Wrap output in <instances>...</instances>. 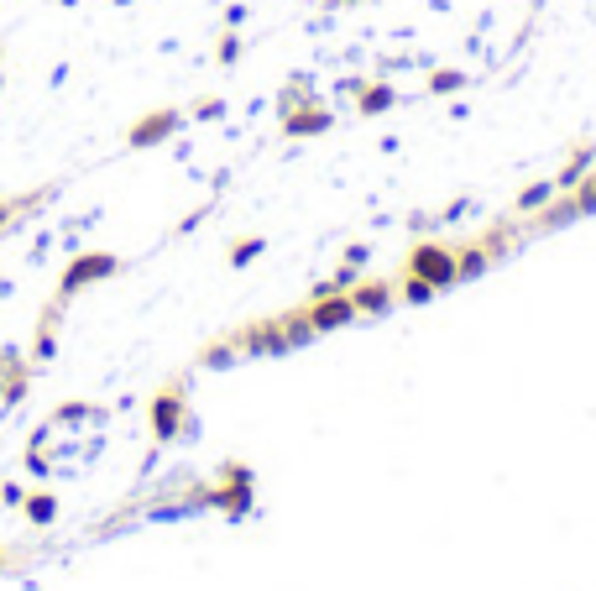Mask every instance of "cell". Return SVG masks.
I'll return each instance as SVG.
<instances>
[{"label":"cell","instance_id":"cell-12","mask_svg":"<svg viewBox=\"0 0 596 591\" xmlns=\"http://www.w3.org/2000/svg\"><path fill=\"white\" fill-rule=\"evenodd\" d=\"M241 351H236V340L231 335H225V340H215V346H204L199 351V367H210V372H220V367H231V361H236Z\"/></svg>","mask_w":596,"mask_h":591},{"label":"cell","instance_id":"cell-7","mask_svg":"<svg viewBox=\"0 0 596 591\" xmlns=\"http://www.w3.org/2000/svg\"><path fill=\"white\" fill-rule=\"evenodd\" d=\"M304 314H309L314 335H325V330L351 325V320H356V304H351V293H325V299H309Z\"/></svg>","mask_w":596,"mask_h":591},{"label":"cell","instance_id":"cell-9","mask_svg":"<svg viewBox=\"0 0 596 591\" xmlns=\"http://www.w3.org/2000/svg\"><path fill=\"white\" fill-rule=\"evenodd\" d=\"M351 304H356V314H382L387 304H393V283L387 278H356L351 283Z\"/></svg>","mask_w":596,"mask_h":591},{"label":"cell","instance_id":"cell-15","mask_svg":"<svg viewBox=\"0 0 596 591\" xmlns=\"http://www.w3.org/2000/svg\"><path fill=\"white\" fill-rule=\"evenodd\" d=\"M262 252H267V241H262V236H246V241H236V246H231V267H251Z\"/></svg>","mask_w":596,"mask_h":591},{"label":"cell","instance_id":"cell-10","mask_svg":"<svg viewBox=\"0 0 596 591\" xmlns=\"http://www.w3.org/2000/svg\"><path fill=\"white\" fill-rule=\"evenodd\" d=\"M393 105H398V89L393 84H372V79H366L356 89V116H382V110H393Z\"/></svg>","mask_w":596,"mask_h":591},{"label":"cell","instance_id":"cell-13","mask_svg":"<svg viewBox=\"0 0 596 591\" xmlns=\"http://www.w3.org/2000/svg\"><path fill=\"white\" fill-rule=\"evenodd\" d=\"M466 84L471 79L461 74V68H434V74H429V95H461Z\"/></svg>","mask_w":596,"mask_h":591},{"label":"cell","instance_id":"cell-18","mask_svg":"<svg viewBox=\"0 0 596 591\" xmlns=\"http://www.w3.org/2000/svg\"><path fill=\"white\" fill-rule=\"evenodd\" d=\"M21 497H27V487H21V482H6V487H0V503H6V508H21Z\"/></svg>","mask_w":596,"mask_h":591},{"label":"cell","instance_id":"cell-16","mask_svg":"<svg viewBox=\"0 0 596 591\" xmlns=\"http://www.w3.org/2000/svg\"><path fill=\"white\" fill-rule=\"evenodd\" d=\"M215 58L231 68V63H241V32L231 27V32H220V48H215Z\"/></svg>","mask_w":596,"mask_h":591},{"label":"cell","instance_id":"cell-20","mask_svg":"<svg viewBox=\"0 0 596 591\" xmlns=\"http://www.w3.org/2000/svg\"><path fill=\"white\" fill-rule=\"evenodd\" d=\"M330 6H361V0H330Z\"/></svg>","mask_w":596,"mask_h":591},{"label":"cell","instance_id":"cell-17","mask_svg":"<svg viewBox=\"0 0 596 591\" xmlns=\"http://www.w3.org/2000/svg\"><path fill=\"white\" fill-rule=\"evenodd\" d=\"M189 116H194V121H220V116H225V100H199Z\"/></svg>","mask_w":596,"mask_h":591},{"label":"cell","instance_id":"cell-1","mask_svg":"<svg viewBox=\"0 0 596 591\" xmlns=\"http://www.w3.org/2000/svg\"><path fill=\"white\" fill-rule=\"evenodd\" d=\"M183 393H189V382L173 377L168 388H157L152 393V440L157 445H173L178 435H194V419H189V403H183Z\"/></svg>","mask_w":596,"mask_h":591},{"label":"cell","instance_id":"cell-14","mask_svg":"<svg viewBox=\"0 0 596 591\" xmlns=\"http://www.w3.org/2000/svg\"><path fill=\"white\" fill-rule=\"evenodd\" d=\"M555 199V178H544V184H529L518 194V215H534V210H544V204Z\"/></svg>","mask_w":596,"mask_h":591},{"label":"cell","instance_id":"cell-5","mask_svg":"<svg viewBox=\"0 0 596 591\" xmlns=\"http://www.w3.org/2000/svg\"><path fill=\"white\" fill-rule=\"evenodd\" d=\"M32 377H37V367H32L27 351H16V346L0 351V408H16L21 398H27Z\"/></svg>","mask_w":596,"mask_h":591},{"label":"cell","instance_id":"cell-21","mask_svg":"<svg viewBox=\"0 0 596 591\" xmlns=\"http://www.w3.org/2000/svg\"><path fill=\"white\" fill-rule=\"evenodd\" d=\"M6 565H11V555H6V550H0V571H6Z\"/></svg>","mask_w":596,"mask_h":591},{"label":"cell","instance_id":"cell-23","mask_svg":"<svg viewBox=\"0 0 596 591\" xmlns=\"http://www.w3.org/2000/svg\"><path fill=\"white\" fill-rule=\"evenodd\" d=\"M0 89H6V79H0Z\"/></svg>","mask_w":596,"mask_h":591},{"label":"cell","instance_id":"cell-6","mask_svg":"<svg viewBox=\"0 0 596 591\" xmlns=\"http://www.w3.org/2000/svg\"><path fill=\"white\" fill-rule=\"evenodd\" d=\"M63 314H68V304L58 299V293H53V299L48 304H42V314H37V330H32V367H48V361L58 356V330H63Z\"/></svg>","mask_w":596,"mask_h":591},{"label":"cell","instance_id":"cell-4","mask_svg":"<svg viewBox=\"0 0 596 591\" xmlns=\"http://www.w3.org/2000/svg\"><path fill=\"white\" fill-rule=\"evenodd\" d=\"M178 126H183V110H173V105H163V110H147V116L126 131V147H131V152L163 147L168 136H178Z\"/></svg>","mask_w":596,"mask_h":591},{"label":"cell","instance_id":"cell-3","mask_svg":"<svg viewBox=\"0 0 596 591\" xmlns=\"http://www.w3.org/2000/svg\"><path fill=\"white\" fill-rule=\"evenodd\" d=\"M408 278L429 283L434 293L450 288V283H455V246H445V241H419L414 252H408Z\"/></svg>","mask_w":596,"mask_h":591},{"label":"cell","instance_id":"cell-11","mask_svg":"<svg viewBox=\"0 0 596 591\" xmlns=\"http://www.w3.org/2000/svg\"><path fill=\"white\" fill-rule=\"evenodd\" d=\"M21 513H27V524L48 529V524H58V497L53 492H27L21 497Z\"/></svg>","mask_w":596,"mask_h":591},{"label":"cell","instance_id":"cell-22","mask_svg":"<svg viewBox=\"0 0 596 591\" xmlns=\"http://www.w3.org/2000/svg\"><path fill=\"white\" fill-rule=\"evenodd\" d=\"M0 63H6V48H0Z\"/></svg>","mask_w":596,"mask_h":591},{"label":"cell","instance_id":"cell-2","mask_svg":"<svg viewBox=\"0 0 596 591\" xmlns=\"http://www.w3.org/2000/svg\"><path fill=\"white\" fill-rule=\"evenodd\" d=\"M116 272H121V257L116 252H74V257H68V267L58 272V299L74 304L84 288L116 278Z\"/></svg>","mask_w":596,"mask_h":591},{"label":"cell","instance_id":"cell-8","mask_svg":"<svg viewBox=\"0 0 596 591\" xmlns=\"http://www.w3.org/2000/svg\"><path fill=\"white\" fill-rule=\"evenodd\" d=\"M335 126V116L325 105H319L314 95L309 100H298L293 110H283V136H325Z\"/></svg>","mask_w":596,"mask_h":591},{"label":"cell","instance_id":"cell-19","mask_svg":"<svg viewBox=\"0 0 596 591\" xmlns=\"http://www.w3.org/2000/svg\"><path fill=\"white\" fill-rule=\"evenodd\" d=\"M241 21H246V6H241V0H236V6H231V11H225V27H241Z\"/></svg>","mask_w":596,"mask_h":591}]
</instances>
